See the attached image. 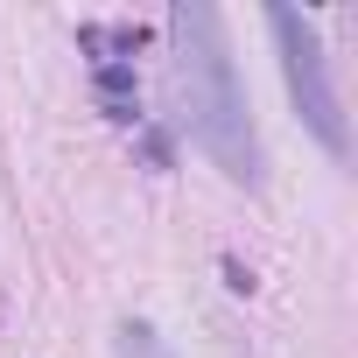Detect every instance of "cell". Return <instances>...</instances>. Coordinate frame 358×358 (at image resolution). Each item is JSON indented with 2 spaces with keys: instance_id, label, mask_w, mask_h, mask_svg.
<instances>
[{
  "instance_id": "cell-1",
  "label": "cell",
  "mask_w": 358,
  "mask_h": 358,
  "mask_svg": "<svg viewBox=\"0 0 358 358\" xmlns=\"http://www.w3.org/2000/svg\"><path fill=\"white\" fill-rule=\"evenodd\" d=\"M169 78H176V106H183L190 141L225 169V183L260 190L267 155H260V127H253L218 8H204V0H176L169 8Z\"/></svg>"
},
{
  "instance_id": "cell-2",
  "label": "cell",
  "mask_w": 358,
  "mask_h": 358,
  "mask_svg": "<svg viewBox=\"0 0 358 358\" xmlns=\"http://www.w3.org/2000/svg\"><path fill=\"white\" fill-rule=\"evenodd\" d=\"M267 29H274V43H281V71H288V92H295V113L309 120V134H316L330 155H351V134H344V113H337V92H330V57H323L316 22L295 15V8H274Z\"/></svg>"
},
{
  "instance_id": "cell-3",
  "label": "cell",
  "mask_w": 358,
  "mask_h": 358,
  "mask_svg": "<svg viewBox=\"0 0 358 358\" xmlns=\"http://www.w3.org/2000/svg\"><path fill=\"white\" fill-rule=\"evenodd\" d=\"M120 358H169V344L155 337V323H127L120 330Z\"/></svg>"
}]
</instances>
